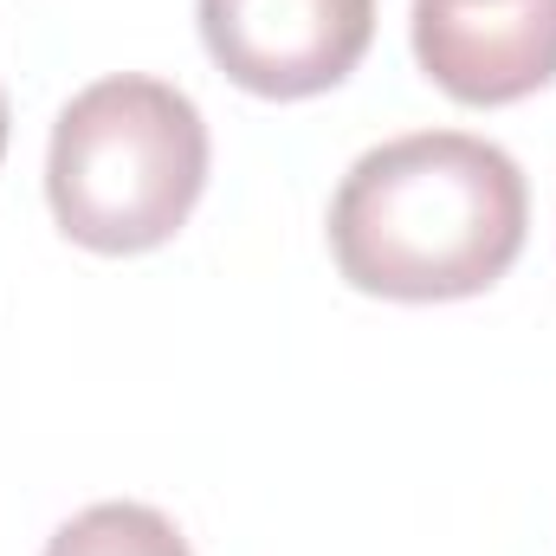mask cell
I'll return each instance as SVG.
<instances>
[{
    "label": "cell",
    "mask_w": 556,
    "mask_h": 556,
    "mask_svg": "<svg viewBox=\"0 0 556 556\" xmlns=\"http://www.w3.org/2000/svg\"><path fill=\"white\" fill-rule=\"evenodd\" d=\"M531 227L518 162L466 130H420L369 149L330 201L337 273L369 298L446 304L511 273Z\"/></svg>",
    "instance_id": "1"
},
{
    "label": "cell",
    "mask_w": 556,
    "mask_h": 556,
    "mask_svg": "<svg viewBox=\"0 0 556 556\" xmlns=\"http://www.w3.org/2000/svg\"><path fill=\"white\" fill-rule=\"evenodd\" d=\"M207 188V124L188 91L162 78L85 85L46 155V201L65 240L85 253H155L168 247Z\"/></svg>",
    "instance_id": "2"
},
{
    "label": "cell",
    "mask_w": 556,
    "mask_h": 556,
    "mask_svg": "<svg viewBox=\"0 0 556 556\" xmlns=\"http://www.w3.org/2000/svg\"><path fill=\"white\" fill-rule=\"evenodd\" d=\"M201 39L240 91L291 104L363 65L376 0H201Z\"/></svg>",
    "instance_id": "3"
},
{
    "label": "cell",
    "mask_w": 556,
    "mask_h": 556,
    "mask_svg": "<svg viewBox=\"0 0 556 556\" xmlns=\"http://www.w3.org/2000/svg\"><path fill=\"white\" fill-rule=\"evenodd\" d=\"M415 59L453 104H518L556 78V0H415Z\"/></svg>",
    "instance_id": "4"
},
{
    "label": "cell",
    "mask_w": 556,
    "mask_h": 556,
    "mask_svg": "<svg viewBox=\"0 0 556 556\" xmlns=\"http://www.w3.org/2000/svg\"><path fill=\"white\" fill-rule=\"evenodd\" d=\"M46 556H194L155 505H91L52 531Z\"/></svg>",
    "instance_id": "5"
},
{
    "label": "cell",
    "mask_w": 556,
    "mask_h": 556,
    "mask_svg": "<svg viewBox=\"0 0 556 556\" xmlns=\"http://www.w3.org/2000/svg\"><path fill=\"white\" fill-rule=\"evenodd\" d=\"M0 155H7V98H0Z\"/></svg>",
    "instance_id": "6"
}]
</instances>
